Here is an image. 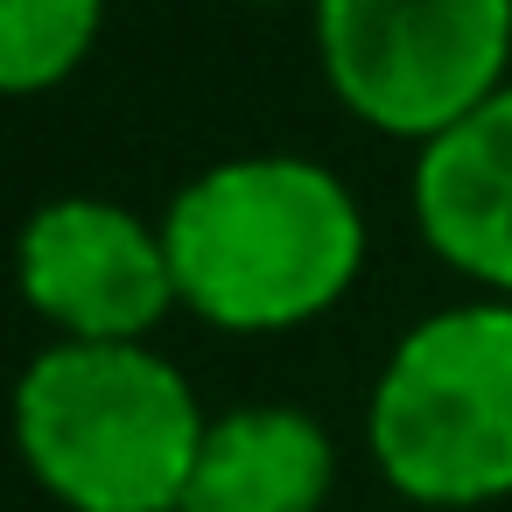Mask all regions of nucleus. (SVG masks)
Instances as JSON below:
<instances>
[{"instance_id":"obj_1","label":"nucleus","mask_w":512,"mask_h":512,"mask_svg":"<svg viewBox=\"0 0 512 512\" xmlns=\"http://www.w3.org/2000/svg\"><path fill=\"white\" fill-rule=\"evenodd\" d=\"M162 239L183 309L239 337L316 323L365 267L358 197L309 155H239L190 176Z\"/></svg>"},{"instance_id":"obj_2","label":"nucleus","mask_w":512,"mask_h":512,"mask_svg":"<svg viewBox=\"0 0 512 512\" xmlns=\"http://www.w3.org/2000/svg\"><path fill=\"white\" fill-rule=\"evenodd\" d=\"M204 407L148 344H50L15 386V435L36 484L71 512H183Z\"/></svg>"},{"instance_id":"obj_3","label":"nucleus","mask_w":512,"mask_h":512,"mask_svg":"<svg viewBox=\"0 0 512 512\" xmlns=\"http://www.w3.org/2000/svg\"><path fill=\"white\" fill-rule=\"evenodd\" d=\"M365 442L414 505L512 498V302L421 316L372 386Z\"/></svg>"},{"instance_id":"obj_4","label":"nucleus","mask_w":512,"mask_h":512,"mask_svg":"<svg viewBox=\"0 0 512 512\" xmlns=\"http://www.w3.org/2000/svg\"><path fill=\"white\" fill-rule=\"evenodd\" d=\"M337 106L393 141H442L505 92L512 0H316Z\"/></svg>"},{"instance_id":"obj_5","label":"nucleus","mask_w":512,"mask_h":512,"mask_svg":"<svg viewBox=\"0 0 512 512\" xmlns=\"http://www.w3.org/2000/svg\"><path fill=\"white\" fill-rule=\"evenodd\" d=\"M22 295L64 344H148L183 302L162 225L106 197H57L22 232Z\"/></svg>"},{"instance_id":"obj_6","label":"nucleus","mask_w":512,"mask_h":512,"mask_svg":"<svg viewBox=\"0 0 512 512\" xmlns=\"http://www.w3.org/2000/svg\"><path fill=\"white\" fill-rule=\"evenodd\" d=\"M414 225L456 274L512 302V85L421 148Z\"/></svg>"},{"instance_id":"obj_7","label":"nucleus","mask_w":512,"mask_h":512,"mask_svg":"<svg viewBox=\"0 0 512 512\" xmlns=\"http://www.w3.org/2000/svg\"><path fill=\"white\" fill-rule=\"evenodd\" d=\"M337 477L330 428L302 407H232L204 428L183 512H323Z\"/></svg>"},{"instance_id":"obj_8","label":"nucleus","mask_w":512,"mask_h":512,"mask_svg":"<svg viewBox=\"0 0 512 512\" xmlns=\"http://www.w3.org/2000/svg\"><path fill=\"white\" fill-rule=\"evenodd\" d=\"M106 29V0H0V85L50 92L64 85Z\"/></svg>"},{"instance_id":"obj_9","label":"nucleus","mask_w":512,"mask_h":512,"mask_svg":"<svg viewBox=\"0 0 512 512\" xmlns=\"http://www.w3.org/2000/svg\"><path fill=\"white\" fill-rule=\"evenodd\" d=\"M246 8H281V0H246Z\"/></svg>"}]
</instances>
